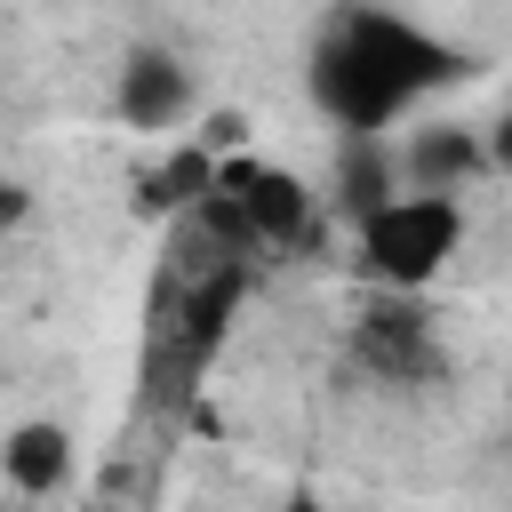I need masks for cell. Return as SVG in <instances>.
Masks as SVG:
<instances>
[{"instance_id":"52a82bcc","label":"cell","mask_w":512,"mask_h":512,"mask_svg":"<svg viewBox=\"0 0 512 512\" xmlns=\"http://www.w3.org/2000/svg\"><path fill=\"white\" fill-rule=\"evenodd\" d=\"M360 352H368V368H384V376H424V368H432L424 312H408V304L368 312V320H360Z\"/></svg>"},{"instance_id":"6da1fadb","label":"cell","mask_w":512,"mask_h":512,"mask_svg":"<svg viewBox=\"0 0 512 512\" xmlns=\"http://www.w3.org/2000/svg\"><path fill=\"white\" fill-rule=\"evenodd\" d=\"M456 72H464V56L440 48L432 32H416L408 16L344 8V16L320 32L312 96H320V112H328L344 136H376V128H392L400 112H416L424 96H440Z\"/></svg>"},{"instance_id":"ba28073f","label":"cell","mask_w":512,"mask_h":512,"mask_svg":"<svg viewBox=\"0 0 512 512\" xmlns=\"http://www.w3.org/2000/svg\"><path fill=\"white\" fill-rule=\"evenodd\" d=\"M208 176H216L208 144H184L168 168H152V176H144V216H184V208L208 192Z\"/></svg>"},{"instance_id":"30bf717a","label":"cell","mask_w":512,"mask_h":512,"mask_svg":"<svg viewBox=\"0 0 512 512\" xmlns=\"http://www.w3.org/2000/svg\"><path fill=\"white\" fill-rule=\"evenodd\" d=\"M288 512H328V504H312V496H296V504H288Z\"/></svg>"},{"instance_id":"8992f818","label":"cell","mask_w":512,"mask_h":512,"mask_svg":"<svg viewBox=\"0 0 512 512\" xmlns=\"http://www.w3.org/2000/svg\"><path fill=\"white\" fill-rule=\"evenodd\" d=\"M0 472H8L24 496L64 488V472H72V440H64V424H16V432L0 440Z\"/></svg>"},{"instance_id":"9c48e42d","label":"cell","mask_w":512,"mask_h":512,"mask_svg":"<svg viewBox=\"0 0 512 512\" xmlns=\"http://www.w3.org/2000/svg\"><path fill=\"white\" fill-rule=\"evenodd\" d=\"M384 200H392V152H384V136H352L344 144V208L376 216Z\"/></svg>"},{"instance_id":"277c9868","label":"cell","mask_w":512,"mask_h":512,"mask_svg":"<svg viewBox=\"0 0 512 512\" xmlns=\"http://www.w3.org/2000/svg\"><path fill=\"white\" fill-rule=\"evenodd\" d=\"M184 104H192V80H184L176 56L144 48V56L120 64V120H128V128H168Z\"/></svg>"},{"instance_id":"3957f363","label":"cell","mask_w":512,"mask_h":512,"mask_svg":"<svg viewBox=\"0 0 512 512\" xmlns=\"http://www.w3.org/2000/svg\"><path fill=\"white\" fill-rule=\"evenodd\" d=\"M208 184L232 192V208L248 216L256 248H288V240H304V224H312V192H304V176H288V168H272V160H256V152L216 160Z\"/></svg>"},{"instance_id":"5b68a950","label":"cell","mask_w":512,"mask_h":512,"mask_svg":"<svg viewBox=\"0 0 512 512\" xmlns=\"http://www.w3.org/2000/svg\"><path fill=\"white\" fill-rule=\"evenodd\" d=\"M480 168H488V152L472 128H416V144H408L416 192H464V176H480Z\"/></svg>"},{"instance_id":"7a4b0ae2","label":"cell","mask_w":512,"mask_h":512,"mask_svg":"<svg viewBox=\"0 0 512 512\" xmlns=\"http://www.w3.org/2000/svg\"><path fill=\"white\" fill-rule=\"evenodd\" d=\"M464 240V208L456 192H400L376 216H360V264L384 288H424Z\"/></svg>"}]
</instances>
